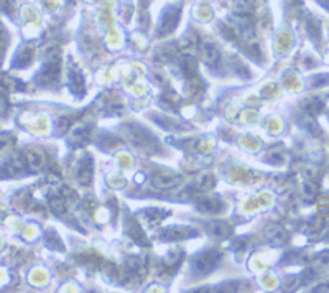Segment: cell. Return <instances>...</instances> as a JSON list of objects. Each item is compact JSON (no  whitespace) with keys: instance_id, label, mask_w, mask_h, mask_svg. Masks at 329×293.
Listing matches in <instances>:
<instances>
[{"instance_id":"8992f818","label":"cell","mask_w":329,"mask_h":293,"mask_svg":"<svg viewBox=\"0 0 329 293\" xmlns=\"http://www.w3.org/2000/svg\"><path fill=\"white\" fill-rule=\"evenodd\" d=\"M58 76H59V64L58 61H46L45 66L41 68V71L38 73L37 79L40 84L43 86H50L53 82L58 81Z\"/></svg>"},{"instance_id":"6da1fadb","label":"cell","mask_w":329,"mask_h":293,"mask_svg":"<svg viewBox=\"0 0 329 293\" xmlns=\"http://www.w3.org/2000/svg\"><path fill=\"white\" fill-rule=\"evenodd\" d=\"M124 137L127 139L132 145L137 147V148H142L145 152H157L158 147H157V140L155 137L150 135L147 132L145 129L140 127V125H125L122 129Z\"/></svg>"},{"instance_id":"4fadbf2b","label":"cell","mask_w":329,"mask_h":293,"mask_svg":"<svg viewBox=\"0 0 329 293\" xmlns=\"http://www.w3.org/2000/svg\"><path fill=\"white\" fill-rule=\"evenodd\" d=\"M140 216L143 218L147 224L150 226H157L158 223H161L166 216H168V211H163V209H155V208H150V209H143Z\"/></svg>"},{"instance_id":"5b68a950","label":"cell","mask_w":329,"mask_h":293,"mask_svg":"<svg viewBox=\"0 0 329 293\" xmlns=\"http://www.w3.org/2000/svg\"><path fill=\"white\" fill-rule=\"evenodd\" d=\"M179 19V12L176 9H166L163 14L160 17V30H158V35L161 37H166L170 35L173 30L176 28V23Z\"/></svg>"},{"instance_id":"836d02e7","label":"cell","mask_w":329,"mask_h":293,"mask_svg":"<svg viewBox=\"0 0 329 293\" xmlns=\"http://www.w3.org/2000/svg\"><path fill=\"white\" fill-rule=\"evenodd\" d=\"M234 68H236V73H237L239 76H245V77H247V76L250 74L249 69L245 68V64L239 61V59H234Z\"/></svg>"},{"instance_id":"f35d334b","label":"cell","mask_w":329,"mask_h":293,"mask_svg":"<svg viewBox=\"0 0 329 293\" xmlns=\"http://www.w3.org/2000/svg\"><path fill=\"white\" fill-rule=\"evenodd\" d=\"M7 111V101H5L4 94L0 92V112H5Z\"/></svg>"},{"instance_id":"e0dca14e","label":"cell","mask_w":329,"mask_h":293,"mask_svg":"<svg viewBox=\"0 0 329 293\" xmlns=\"http://www.w3.org/2000/svg\"><path fill=\"white\" fill-rule=\"evenodd\" d=\"M91 139V129L87 125H82V127H76L69 135V142L76 143V145H82Z\"/></svg>"},{"instance_id":"d6a6232c","label":"cell","mask_w":329,"mask_h":293,"mask_svg":"<svg viewBox=\"0 0 329 293\" xmlns=\"http://www.w3.org/2000/svg\"><path fill=\"white\" fill-rule=\"evenodd\" d=\"M306 28H308V33H309L313 38H318V37H319V25H318V22H316V20L311 19V20L308 22Z\"/></svg>"},{"instance_id":"d4e9b609","label":"cell","mask_w":329,"mask_h":293,"mask_svg":"<svg viewBox=\"0 0 329 293\" xmlns=\"http://www.w3.org/2000/svg\"><path fill=\"white\" fill-rule=\"evenodd\" d=\"M142 268V262L135 257H130V259L125 260V270L127 273H139Z\"/></svg>"},{"instance_id":"e575fe53","label":"cell","mask_w":329,"mask_h":293,"mask_svg":"<svg viewBox=\"0 0 329 293\" xmlns=\"http://www.w3.org/2000/svg\"><path fill=\"white\" fill-rule=\"evenodd\" d=\"M329 82V74H322V76H316L313 77V81H311V86L313 87H318V86H322V84H327Z\"/></svg>"},{"instance_id":"ba28073f","label":"cell","mask_w":329,"mask_h":293,"mask_svg":"<svg viewBox=\"0 0 329 293\" xmlns=\"http://www.w3.org/2000/svg\"><path fill=\"white\" fill-rule=\"evenodd\" d=\"M196 208L201 213H219L224 205L217 196H202L196 201Z\"/></svg>"},{"instance_id":"9a60e30c","label":"cell","mask_w":329,"mask_h":293,"mask_svg":"<svg viewBox=\"0 0 329 293\" xmlns=\"http://www.w3.org/2000/svg\"><path fill=\"white\" fill-rule=\"evenodd\" d=\"M179 66H181V71L184 73V76L188 77H194L197 76V63L193 55H184L179 59Z\"/></svg>"},{"instance_id":"8fae6325","label":"cell","mask_w":329,"mask_h":293,"mask_svg":"<svg viewBox=\"0 0 329 293\" xmlns=\"http://www.w3.org/2000/svg\"><path fill=\"white\" fill-rule=\"evenodd\" d=\"M199 55H201V59L204 61L206 64H216L219 61V50H217V46L214 45V43H209V41H206V43H202L201 48H199Z\"/></svg>"},{"instance_id":"d6986e66","label":"cell","mask_w":329,"mask_h":293,"mask_svg":"<svg viewBox=\"0 0 329 293\" xmlns=\"http://www.w3.org/2000/svg\"><path fill=\"white\" fill-rule=\"evenodd\" d=\"M50 208L51 211L61 216L66 211V196L63 194H56V196H50Z\"/></svg>"},{"instance_id":"3957f363","label":"cell","mask_w":329,"mask_h":293,"mask_svg":"<svg viewBox=\"0 0 329 293\" xmlns=\"http://www.w3.org/2000/svg\"><path fill=\"white\" fill-rule=\"evenodd\" d=\"M27 160L22 158L20 155L9 158L5 163L0 166V178H15L20 176L27 171Z\"/></svg>"},{"instance_id":"1f68e13d","label":"cell","mask_w":329,"mask_h":293,"mask_svg":"<svg viewBox=\"0 0 329 293\" xmlns=\"http://www.w3.org/2000/svg\"><path fill=\"white\" fill-rule=\"evenodd\" d=\"M236 9L239 12H244V14H250L254 9V4L250 2V0H239V2L236 4Z\"/></svg>"},{"instance_id":"ac0fdd59","label":"cell","mask_w":329,"mask_h":293,"mask_svg":"<svg viewBox=\"0 0 329 293\" xmlns=\"http://www.w3.org/2000/svg\"><path fill=\"white\" fill-rule=\"evenodd\" d=\"M32 59H33V50L30 46H23V48H20V51L17 53L14 64L17 68H25Z\"/></svg>"},{"instance_id":"44dd1931","label":"cell","mask_w":329,"mask_h":293,"mask_svg":"<svg viewBox=\"0 0 329 293\" xmlns=\"http://www.w3.org/2000/svg\"><path fill=\"white\" fill-rule=\"evenodd\" d=\"M244 50H245V53L252 58V59H255V61H262V50H260V46H259V43L257 41H249V43H245L244 45Z\"/></svg>"},{"instance_id":"30bf717a","label":"cell","mask_w":329,"mask_h":293,"mask_svg":"<svg viewBox=\"0 0 329 293\" xmlns=\"http://www.w3.org/2000/svg\"><path fill=\"white\" fill-rule=\"evenodd\" d=\"M25 160H27L28 168L33 170V171L43 170V166H45V163H46L45 153L41 152L40 148H30V150L25 153Z\"/></svg>"},{"instance_id":"74e56055","label":"cell","mask_w":329,"mask_h":293,"mask_svg":"<svg viewBox=\"0 0 329 293\" xmlns=\"http://www.w3.org/2000/svg\"><path fill=\"white\" fill-rule=\"evenodd\" d=\"M5 46H7V33H5V30L0 27V55L4 53Z\"/></svg>"},{"instance_id":"5bb4252c","label":"cell","mask_w":329,"mask_h":293,"mask_svg":"<svg viewBox=\"0 0 329 293\" xmlns=\"http://www.w3.org/2000/svg\"><path fill=\"white\" fill-rule=\"evenodd\" d=\"M127 234L134 239L137 244H140V246H148V241L145 237V232L140 227V224H137L134 219H129L127 221Z\"/></svg>"},{"instance_id":"7c38bea8","label":"cell","mask_w":329,"mask_h":293,"mask_svg":"<svg viewBox=\"0 0 329 293\" xmlns=\"http://www.w3.org/2000/svg\"><path fill=\"white\" fill-rule=\"evenodd\" d=\"M77 180L81 184H89L92 181V160L89 157L81 160L79 168H77Z\"/></svg>"},{"instance_id":"f1b7e54d","label":"cell","mask_w":329,"mask_h":293,"mask_svg":"<svg viewBox=\"0 0 329 293\" xmlns=\"http://www.w3.org/2000/svg\"><path fill=\"white\" fill-rule=\"evenodd\" d=\"M14 87H15V82L12 81L10 77L0 76V92H2V94H5V92H10Z\"/></svg>"},{"instance_id":"9c48e42d","label":"cell","mask_w":329,"mask_h":293,"mask_svg":"<svg viewBox=\"0 0 329 293\" xmlns=\"http://www.w3.org/2000/svg\"><path fill=\"white\" fill-rule=\"evenodd\" d=\"M206 229L209 232V236L216 237V239H226L231 236L232 226L226 221H211L206 224Z\"/></svg>"},{"instance_id":"484cf974","label":"cell","mask_w":329,"mask_h":293,"mask_svg":"<svg viewBox=\"0 0 329 293\" xmlns=\"http://www.w3.org/2000/svg\"><path fill=\"white\" fill-rule=\"evenodd\" d=\"M268 241L272 244H282L285 241V232L280 227H275L272 232H268Z\"/></svg>"},{"instance_id":"ffe728a7","label":"cell","mask_w":329,"mask_h":293,"mask_svg":"<svg viewBox=\"0 0 329 293\" xmlns=\"http://www.w3.org/2000/svg\"><path fill=\"white\" fill-rule=\"evenodd\" d=\"M303 109L309 116H316V114H319L322 111V101L319 97H309L303 103Z\"/></svg>"},{"instance_id":"4316f807","label":"cell","mask_w":329,"mask_h":293,"mask_svg":"<svg viewBox=\"0 0 329 293\" xmlns=\"http://www.w3.org/2000/svg\"><path fill=\"white\" fill-rule=\"evenodd\" d=\"M46 242H48V246L53 247V249H56V246L59 247V250H63V249H64L63 242L59 241L58 234H56V232H53V231H50V232H48V234H46Z\"/></svg>"},{"instance_id":"d590c367","label":"cell","mask_w":329,"mask_h":293,"mask_svg":"<svg viewBox=\"0 0 329 293\" xmlns=\"http://www.w3.org/2000/svg\"><path fill=\"white\" fill-rule=\"evenodd\" d=\"M12 142H14V137H12L10 134H0V150L12 145Z\"/></svg>"},{"instance_id":"cb8c5ba5","label":"cell","mask_w":329,"mask_h":293,"mask_svg":"<svg viewBox=\"0 0 329 293\" xmlns=\"http://www.w3.org/2000/svg\"><path fill=\"white\" fill-rule=\"evenodd\" d=\"M214 184H216V180H214V176L212 175H209V173H204L199 180H197L196 183V189L197 191H209L211 189Z\"/></svg>"},{"instance_id":"2e32d148","label":"cell","mask_w":329,"mask_h":293,"mask_svg":"<svg viewBox=\"0 0 329 293\" xmlns=\"http://www.w3.org/2000/svg\"><path fill=\"white\" fill-rule=\"evenodd\" d=\"M69 87L76 95L84 94V77L77 69H71L69 73Z\"/></svg>"},{"instance_id":"ab89813d","label":"cell","mask_w":329,"mask_h":293,"mask_svg":"<svg viewBox=\"0 0 329 293\" xmlns=\"http://www.w3.org/2000/svg\"><path fill=\"white\" fill-rule=\"evenodd\" d=\"M326 237H327V241H329V229L326 231Z\"/></svg>"},{"instance_id":"7402d4cb","label":"cell","mask_w":329,"mask_h":293,"mask_svg":"<svg viewBox=\"0 0 329 293\" xmlns=\"http://www.w3.org/2000/svg\"><path fill=\"white\" fill-rule=\"evenodd\" d=\"M153 121L157 122L158 125H161L163 129L166 130H175V129H181L175 119H170V117H165V116H153Z\"/></svg>"},{"instance_id":"7a4b0ae2","label":"cell","mask_w":329,"mask_h":293,"mask_svg":"<svg viewBox=\"0 0 329 293\" xmlns=\"http://www.w3.org/2000/svg\"><path fill=\"white\" fill-rule=\"evenodd\" d=\"M221 260V252L216 249H207L199 252L193 260V268L197 273H209L214 270Z\"/></svg>"},{"instance_id":"83f0119b","label":"cell","mask_w":329,"mask_h":293,"mask_svg":"<svg viewBox=\"0 0 329 293\" xmlns=\"http://www.w3.org/2000/svg\"><path fill=\"white\" fill-rule=\"evenodd\" d=\"M265 161H268V163H272V165H278V163H282L283 161V153L280 152V150H272V152H268L265 155Z\"/></svg>"},{"instance_id":"4dcf8cb0","label":"cell","mask_w":329,"mask_h":293,"mask_svg":"<svg viewBox=\"0 0 329 293\" xmlns=\"http://www.w3.org/2000/svg\"><path fill=\"white\" fill-rule=\"evenodd\" d=\"M102 273L105 275V278L114 280L117 277V267L111 264V262H107V264H104V267H102Z\"/></svg>"},{"instance_id":"277c9868","label":"cell","mask_w":329,"mask_h":293,"mask_svg":"<svg viewBox=\"0 0 329 293\" xmlns=\"http://www.w3.org/2000/svg\"><path fill=\"white\" fill-rule=\"evenodd\" d=\"M181 175L178 173H173V171H160L157 175H153L152 178V184L157 189H171L178 186L181 183Z\"/></svg>"},{"instance_id":"8d00e7d4","label":"cell","mask_w":329,"mask_h":293,"mask_svg":"<svg viewBox=\"0 0 329 293\" xmlns=\"http://www.w3.org/2000/svg\"><path fill=\"white\" fill-rule=\"evenodd\" d=\"M194 46H196V40L194 38H191V37H184L183 38V41H181V48H183V50L191 51Z\"/></svg>"},{"instance_id":"f546056e","label":"cell","mask_w":329,"mask_h":293,"mask_svg":"<svg viewBox=\"0 0 329 293\" xmlns=\"http://www.w3.org/2000/svg\"><path fill=\"white\" fill-rule=\"evenodd\" d=\"M300 124H301V127L306 129V132H309V134H316V130H318V129H316L314 121L311 117H301Z\"/></svg>"},{"instance_id":"603a6c76","label":"cell","mask_w":329,"mask_h":293,"mask_svg":"<svg viewBox=\"0 0 329 293\" xmlns=\"http://www.w3.org/2000/svg\"><path fill=\"white\" fill-rule=\"evenodd\" d=\"M74 122V116H61L58 119V121L55 122V129H56V132L58 134H64V132H68L69 127H71V124Z\"/></svg>"},{"instance_id":"52a82bcc","label":"cell","mask_w":329,"mask_h":293,"mask_svg":"<svg viewBox=\"0 0 329 293\" xmlns=\"http://www.w3.org/2000/svg\"><path fill=\"white\" fill-rule=\"evenodd\" d=\"M189 236H196V231L191 227H183V226H173L168 229H163L160 232V239L163 241H175V239H186Z\"/></svg>"}]
</instances>
